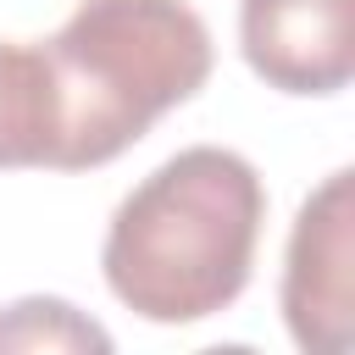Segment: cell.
<instances>
[{"mask_svg":"<svg viewBox=\"0 0 355 355\" xmlns=\"http://www.w3.org/2000/svg\"><path fill=\"white\" fill-rule=\"evenodd\" d=\"M261 216V172L239 150L189 144L116 205L100 250L105 283L144 322H205L244 294Z\"/></svg>","mask_w":355,"mask_h":355,"instance_id":"obj_1","label":"cell"},{"mask_svg":"<svg viewBox=\"0 0 355 355\" xmlns=\"http://www.w3.org/2000/svg\"><path fill=\"white\" fill-rule=\"evenodd\" d=\"M61 139L55 172H89L139 144L211 78V28L183 0H78L44 39Z\"/></svg>","mask_w":355,"mask_h":355,"instance_id":"obj_2","label":"cell"},{"mask_svg":"<svg viewBox=\"0 0 355 355\" xmlns=\"http://www.w3.org/2000/svg\"><path fill=\"white\" fill-rule=\"evenodd\" d=\"M355 172L338 166L294 216L283 261V316L300 349L344 355L355 333Z\"/></svg>","mask_w":355,"mask_h":355,"instance_id":"obj_3","label":"cell"},{"mask_svg":"<svg viewBox=\"0 0 355 355\" xmlns=\"http://www.w3.org/2000/svg\"><path fill=\"white\" fill-rule=\"evenodd\" d=\"M250 72L283 94H338L355 78V0H239Z\"/></svg>","mask_w":355,"mask_h":355,"instance_id":"obj_4","label":"cell"},{"mask_svg":"<svg viewBox=\"0 0 355 355\" xmlns=\"http://www.w3.org/2000/svg\"><path fill=\"white\" fill-rule=\"evenodd\" d=\"M61 105L44 44H0V166H50Z\"/></svg>","mask_w":355,"mask_h":355,"instance_id":"obj_5","label":"cell"},{"mask_svg":"<svg viewBox=\"0 0 355 355\" xmlns=\"http://www.w3.org/2000/svg\"><path fill=\"white\" fill-rule=\"evenodd\" d=\"M0 349H94L105 355L111 349V333L100 322H89L83 311H72L67 300H50V294H33V300H17L0 311Z\"/></svg>","mask_w":355,"mask_h":355,"instance_id":"obj_6","label":"cell"}]
</instances>
